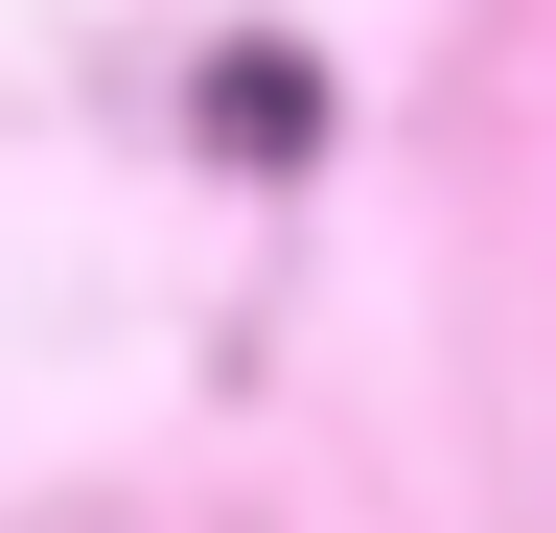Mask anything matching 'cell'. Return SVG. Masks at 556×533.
<instances>
[{"mask_svg":"<svg viewBox=\"0 0 556 533\" xmlns=\"http://www.w3.org/2000/svg\"><path fill=\"white\" fill-rule=\"evenodd\" d=\"M186 116H208L232 163H302V140H325V71H302V47H208V93H186Z\"/></svg>","mask_w":556,"mask_h":533,"instance_id":"cell-1","label":"cell"}]
</instances>
